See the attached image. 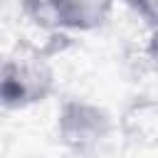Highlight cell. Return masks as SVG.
Returning <instances> with one entry per match:
<instances>
[{
  "label": "cell",
  "mask_w": 158,
  "mask_h": 158,
  "mask_svg": "<svg viewBox=\"0 0 158 158\" xmlns=\"http://www.w3.org/2000/svg\"><path fill=\"white\" fill-rule=\"evenodd\" d=\"M64 47L67 44H49L40 49L30 42H17L2 62V77H0L2 109L20 111L49 99L54 91V69L49 64V57L54 52H62Z\"/></svg>",
  "instance_id": "cell-1"
},
{
  "label": "cell",
  "mask_w": 158,
  "mask_h": 158,
  "mask_svg": "<svg viewBox=\"0 0 158 158\" xmlns=\"http://www.w3.org/2000/svg\"><path fill=\"white\" fill-rule=\"evenodd\" d=\"M116 126L104 106L86 99H64L57 109L54 136L72 156L91 158L109 143Z\"/></svg>",
  "instance_id": "cell-2"
},
{
  "label": "cell",
  "mask_w": 158,
  "mask_h": 158,
  "mask_svg": "<svg viewBox=\"0 0 158 158\" xmlns=\"http://www.w3.org/2000/svg\"><path fill=\"white\" fill-rule=\"evenodd\" d=\"M121 138L143 151L158 148V96H133L118 114Z\"/></svg>",
  "instance_id": "cell-3"
},
{
  "label": "cell",
  "mask_w": 158,
  "mask_h": 158,
  "mask_svg": "<svg viewBox=\"0 0 158 158\" xmlns=\"http://www.w3.org/2000/svg\"><path fill=\"white\" fill-rule=\"evenodd\" d=\"M116 0H62L59 2V30L91 32L106 25Z\"/></svg>",
  "instance_id": "cell-4"
},
{
  "label": "cell",
  "mask_w": 158,
  "mask_h": 158,
  "mask_svg": "<svg viewBox=\"0 0 158 158\" xmlns=\"http://www.w3.org/2000/svg\"><path fill=\"white\" fill-rule=\"evenodd\" d=\"M59 2L62 0H20L22 15L42 30H59Z\"/></svg>",
  "instance_id": "cell-5"
},
{
  "label": "cell",
  "mask_w": 158,
  "mask_h": 158,
  "mask_svg": "<svg viewBox=\"0 0 158 158\" xmlns=\"http://www.w3.org/2000/svg\"><path fill=\"white\" fill-rule=\"evenodd\" d=\"M148 27H158V0H123Z\"/></svg>",
  "instance_id": "cell-6"
},
{
  "label": "cell",
  "mask_w": 158,
  "mask_h": 158,
  "mask_svg": "<svg viewBox=\"0 0 158 158\" xmlns=\"http://www.w3.org/2000/svg\"><path fill=\"white\" fill-rule=\"evenodd\" d=\"M148 40H146V47H143V54H146V62L158 69V27H148Z\"/></svg>",
  "instance_id": "cell-7"
}]
</instances>
